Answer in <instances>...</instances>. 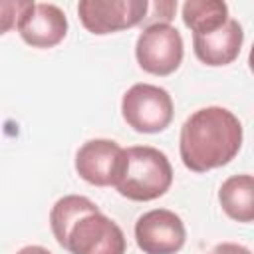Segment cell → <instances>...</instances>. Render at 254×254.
<instances>
[{
    "mask_svg": "<svg viewBox=\"0 0 254 254\" xmlns=\"http://www.w3.org/2000/svg\"><path fill=\"white\" fill-rule=\"evenodd\" d=\"M208 254H252V252L246 246L236 244V242H220Z\"/></svg>",
    "mask_w": 254,
    "mask_h": 254,
    "instance_id": "obj_15",
    "label": "cell"
},
{
    "mask_svg": "<svg viewBox=\"0 0 254 254\" xmlns=\"http://www.w3.org/2000/svg\"><path fill=\"white\" fill-rule=\"evenodd\" d=\"M147 10V0H81L77 4L83 28L95 36L139 26L143 24Z\"/></svg>",
    "mask_w": 254,
    "mask_h": 254,
    "instance_id": "obj_6",
    "label": "cell"
},
{
    "mask_svg": "<svg viewBox=\"0 0 254 254\" xmlns=\"http://www.w3.org/2000/svg\"><path fill=\"white\" fill-rule=\"evenodd\" d=\"M240 147L242 123L226 107H202L181 127V161L192 173H206L228 165L238 155Z\"/></svg>",
    "mask_w": 254,
    "mask_h": 254,
    "instance_id": "obj_2",
    "label": "cell"
},
{
    "mask_svg": "<svg viewBox=\"0 0 254 254\" xmlns=\"http://www.w3.org/2000/svg\"><path fill=\"white\" fill-rule=\"evenodd\" d=\"M16 30L28 46L48 50L58 46L65 38L67 18L64 10L56 4L30 2L22 16L18 18Z\"/></svg>",
    "mask_w": 254,
    "mask_h": 254,
    "instance_id": "obj_8",
    "label": "cell"
},
{
    "mask_svg": "<svg viewBox=\"0 0 254 254\" xmlns=\"http://www.w3.org/2000/svg\"><path fill=\"white\" fill-rule=\"evenodd\" d=\"M185 240V222L169 208H153L135 222V242L143 254H177Z\"/></svg>",
    "mask_w": 254,
    "mask_h": 254,
    "instance_id": "obj_7",
    "label": "cell"
},
{
    "mask_svg": "<svg viewBox=\"0 0 254 254\" xmlns=\"http://www.w3.org/2000/svg\"><path fill=\"white\" fill-rule=\"evenodd\" d=\"M185 56L181 32L171 24L145 26L135 44V58L143 71L151 75H171L179 69Z\"/></svg>",
    "mask_w": 254,
    "mask_h": 254,
    "instance_id": "obj_5",
    "label": "cell"
},
{
    "mask_svg": "<svg viewBox=\"0 0 254 254\" xmlns=\"http://www.w3.org/2000/svg\"><path fill=\"white\" fill-rule=\"evenodd\" d=\"M32 0H0V36L16 28L18 18Z\"/></svg>",
    "mask_w": 254,
    "mask_h": 254,
    "instance_id": "obj_13",
    "label": "cell"
},
{
    "mask_svg": "<svg viewBox=\"0 0 254 254\" xmlns=\"http://www.w3.org/2000/svg\"><path fill=\"white\" fill-rule=\"evenodd\" d=\"M228 18V6L220 0H189L183 4V22L192 34L216 30Z\"/></svg>",
    "mask_w": 254,
    "mask_h": 254,
    "instance_id": "obj_12",
    "label": "cell"
},
{
    "mask_svg": "<svg viewBox=\"0 0 254 254\" xmlns=\"http://www.w3.org/2000/svg\"><path fill=\"white\" fill-rule=\"evenodd\" d=\"M16 254H52L48 248H44V246H38V244H32V246H24V248H20Z\"/></svg>",
    "mask_w": 254,
    "mask_h": 254,
    "instance_id": "obj_16",
    "label": "cell"
},
{
    "mask_svg": "<svg viewBox=\"0 0 254 254\" xmlns=\"http://www.w3.org/2000/svg\"><path fill=\"white\" fill-rule=\"evenodd\" d=\"M173 99L167 89L153 83L131 85L121 99V115L137 133H161L173 121Z\"/></svg>",
    "mask_w": 254,
    "mask_h": 254,
    "instance_id": "obj_4",
    "label": "cell"
},
{
    "mask_svg": "<svg viewBox=\"0 0 254 254\" xmlns=\"http://www.w3.org/2000/svg\"><path fill=\"white\" fill-rule=\"evenodd\" d=\"M222 210L236 222L254 220V179L252 175H232L218 189Z\"/></svg>",
    "mask_w": 254,
    "mask_h": 254,
    "instance_id": "obj_11",
    "label": "cell"
},
{
    "mask_svg": "<svg viewBox=\"0 0 254 254\" xmlns=\"http://www.w3.org/2000/svg\"><path fill=\"white\" fill-rule=\"evenodd\" d=\"M123 147L111 139H91L75 153L77 175L93 187H113L119 171Z\"/></svg>",
    "mask_w": 254,
    "mask_h": 254,
    "instance_id": "obj_9",
    "label": "cell"
},
{
    "mask_svg": "<svg viewBox=\"0 0 254 254\" xmlns=\"http://www.w3.org/2000/svg\"><path fill=\"white\" fill-rule=\"evenodd\" d=\"M56 242L69 254H125V234L117 222L81 194H65L50 210Z\"/></svg>",
    "mask_w": 254,
    "mask_h": 254,
    "instance_id": "obj_1",
    "label": "cell"
},
{
    "mask_svg": "<svg viewBox=\"0 0 254 254\" xmlns=\"http://www.w3.org/2000/svg\"><path fill=\"white\" fill-rule=\"evenodd\" d=\"M173 185V167L167 155L149 145L123 149L121 165L115 175V190L135 202L163 196Z\"/></svg>",
    "mask_w": 254,
    "mask_h": 254,
    "instance_id": "obj_3",
    "label": "cell"
},
{
    "mask_svg": "<svg viewBox=\"0 0 254 254\" xmlns=\"http://www.w3.org/2000/svg\"><path fill=\"white\" fill-rule=\"evenodd\" d=\"M175 12H177V2H173V0H155V2H149V10H147V16H145L143 24L145 26H151V24H169L175 18Z\"/></svg>",
    "mask_w": 254,
    "mask_h": 254,
    "instance_id": "obj_14",
    "label": "cell"
},
{
    "mask_svg": "<svg viewBox=\"0 0 254 254\" xmlns=\"http://www.w3.org/2000/svg\"><path fill=\"white\" fill-rule=\"evenodd\" d=\"M242 42H244V30L234 18H228L216 30L204 34H192L194 56L202 64L212 67L232 64L240 56Z\"/></svg>",
    "mask_w": 254,
    "mask_h": 254,
    "instance_id": "obj_10",
    "label": "cell"
}]
</instances>
